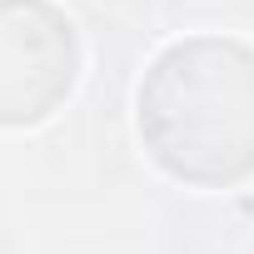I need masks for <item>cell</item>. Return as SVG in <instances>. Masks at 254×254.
I'll return each instance as SVG.
<instances>
[{
	"label": "cell",
	"mask_w": 254,
	"mask_h": 254,
	"mask_svg": "<svg viewBox=\"0 0 254 254\" xmlns=\"http://www.w3.org/2000/svg\"><path fill=\"white\" fill-rule=\"evenodd\" d=\"M150 155L194 185L254 175V50L234 40H180L140 85Z\"/></svg>",
	"instance_id": "1"
},
{
	"label": "cell",
	"mask_w": 254,
	"mask_h": 254,
	"mask_svg": "<svg viewBox=\"0 0 254 254\" xmlns=\"http://www.w3.org/2000/svg\"><path fill=\"white\" fill-rule=\"evenodd\" d=\"M75 85V30L45 0H0V125L50 115Z\"/></svg>",
	"instance_id": "2"
}]
</instances>
